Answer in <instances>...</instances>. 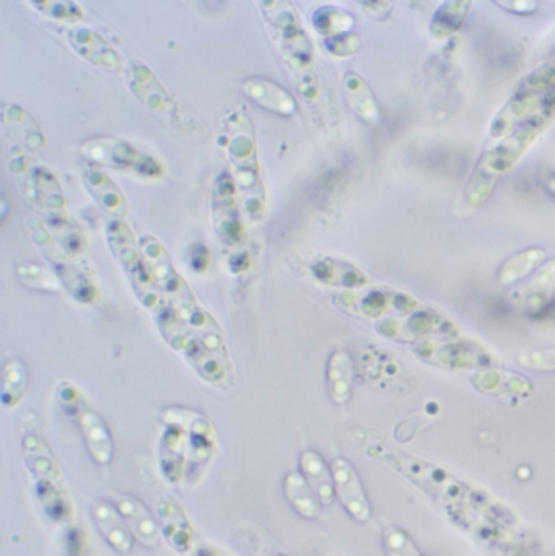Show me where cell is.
I'll return each instance as SVG.
<instances>
[{
	"label": "cell",
	"instance_id": "1",
	"mask_svg": "<svg viewBox=\"0 0 555 556\" xmlns=\"http://www.w3.org/2000/svg\"><path fill=\"white\" fill-rule=\"evenodd\" d=\"M370 439V436H368ZM365 451L368 456L380 459V461L398 470L407 480H411L414 485L427 491L429 495L435 496L442 503L451 506H482L487 504V498L481 491L471 490L464 483L456 480L453 475L448 474L445 469L430 462L422 461L419 457L409 456L401 449L394 448L393 444L386 443L383 439L375 438L372 443L365 444Z\"/></svg>",
	"mask_w": 555,
	"mask_h": 556
},
{
	"label": "cell",
	"instance_id": "2",
	"mask_svg": "<svg viewBox=\"0 0 555 556\" xmlns=\"http://www.w3.org/2000/svg\"><path fill=\"white\" fill-rule=\"evenodd\" d=\"M547 121L549 119L544 118L541 113L536 114L479 158L476 170L472 173L471 181L466 187V202L469 207L479 209L489 202L499 186L500 178L510 173L513 166L521 160L529 148L533 147L534 142L547 126Z\"/></svg>",
	"mask_w": 555,
	"mask_h": 556
},
{
	"label": "cell",
	"instance_id": "3",
	"mask_svg": "<svg viewBox=\"0 0 555 556\" xmlns=\"http://www.w3.org/2000/svg\"><path fill=\"white\" fill-rule=\"evenodd\" d=\"M412 352L427 365L448 371H479L494 365V357L487 348L459 337L424 340L412 345Z\"/></svg>",
	"mask_w": 555,
	"mask_h": 556
},
{
	"label": "cell",
	"instance_id": "4",
	"mask_svg": "<svg viewBox=\"0 0 555 556\" xmlns=\"http://www.w3.org/2000/svg\"><path fill=\"white\" fill-rule=\"evenodd\" d=\"M376 332L385 339L416 345L424 340L459 337L455 324L429 308H420L403 316H388L376 324Z\"/></svg>",
	"mask_w": 555,
	"mask_h": 556
},
{
	"label": "cell",
	"instance_id": "5",
	"mask_svg": "<svg viewBox=\"0 0 555 556\" xmlns=\"http://www.w3.org/2000/svg\"><path fill=\"white\" fill-rule=\"evenodd\" d=\"M334 303L349 316L368 319V321L372 319L381 321L388 313H398V316H403L424 308L414 296L396 290H386V288H373L362 293L344 292L336 296Z\"/></svg>",
	"mask_w": 555,
	"mask_h": 556
},
{
	"label": "cell",
	"instance_id": "6",
	"mask_svg": "<svg viewBox=\"0 0 555 556\" xmlns=\"http://www.w3.org/2000/svg\"><path fill=\"white\" fill-rule=\"evenodd\" d=\"M355 368L368 386L376 387L381 391L399 392L401 387L409 384L406 366L391 353L380 348H362Z\"/></svg>",
	"mask_w": 555,
	"mask_h": 556
},
{
	"label": "cell",
	"instance_id": "7",
	"mask_svg": "<svg viewBox=\"0 0 555 556\" xmlns=\"http://www.w3.org/2000/svg\"><path fill=\"white\" fill-rule=\"evenodd\" d=\"M84 152L100 165L110 166L114 170H132L145 176H160L162 168L157 161L137 152L132 145L123 140H90Z\"/></svg>",
	"mask_w": 555,
	"mask_h": 556
},
{
	"label": "cell",
	"instance_id": "8",
	"mask_svg": "<svg viewBox=\"0 0 555 556\" xmlns=\"http://www.w3.org/2000/svg\"><path fill=\"white\" fill-rule=\"evenodd\" d=\"M331 469H333L334 490L344 509L354 517L355 521L367 522L372 516V509L354 465L347 459L339 457L333 462Z\"/></svg>",
	"mask_w": 555,
	"mask_h": 556
},
{
	"label": "cell",
	"instance_id": "9",
	"mask_svg": "<svg viewBox=\"0 0 555 556\" xmlns=\"http://www.w3.org/2000/svg\"><path fill=\"white\" fill-rule=\"evenodd\" d=\"M108 236H110L111 248L116 252L119 261L123 262L124 267L129 270L132 282L136 285V290H139V287H150L152 282H150L149 274H147V270L144 267V261H142V257H140L139 251L136 249V244H134L129 228L121 222L111 223L108 226ZM142 301L149 308H152V301L153 303H158L157 298L150 295L147 288H145Z\"/></svg>",
	"mask_w": 555,
	"mask_h": 556
},
{
	"label": "cell",
	"instance_id": "10",
	"mask_svg": "<svg viewBox=\"0 0 555 556\" xmlns=\"http://www.w3.org/2000/svg\"><path fill=\"white\" fill-rule=\"evenodd\" d=\"M476 391L499 399H528L533 394V384L529 379L513 371L484 368L474 373L471 379Z\"/></svg>",
	"mask_w": 555,
	"mask_h": 556
},
{
	"label": "cell",
	"instance_id": "11",
	"mask_svg": "<svg viewBox=\"0 0 555 556\" xmlns=\"http://www.w3.org/2000/svg\"><path fill=\"white\" fill-rule=\"evenodd\" d=\"M542 98L544 96L518 88L512 100L500 109L499 114L495 116L494 121L490 124V139H505L507 135L512 134L518 127L523 126L525 122L536 116Z\"/></svg>",
	"mask_w": 555,
	"mask_h": 556
},
{
	"label": "cell",
	"instance_id": "12",
	"mask_svg": "<svg viewBox=\"0 0 555 556\" xmlns=\"http://www.w3.org/2000/svg\"><path fill=\"white\" fill-rule=\"evenodd\" d=\"M555 296V261L547 262L533 278L515 292L516 305L531 316H539L552 305Z\"/></svg>",
	"mask_w": 555,
	"mask_h": 556
},
{
	"label": "cell",
	"instance_id": "13",
	"mask_svg": "<svg viewBox=\"0 0 555 556\" xmlns=\"http://www.w3.org/2000/svg\"><path fill=\"white\" fill-rule=\"evenodd\" d=\"M116 508L126 521L132 535L144 543L145 547L157 548L160 543V526L157 519L149 513V509L137 500L136 496H119Z\"/></svg>",
	"mask_w": 555,
	"mask_h": 556
},
{
	"label": "cell",
	"instance_id": "14",
	"mask_svg": "<svg viewBox=\"0 0 555 556\" xmlns=\"http://www.w3.org/2000/svg\"><path fill=\"white\" fill-rule=\"evenodd\" d=\"M274 28H276L279 41L282 43V51L287 56L285 59L292 66L306 67L311 61L310 41L303 33L302 27L298 25L297 18L292 10H280V14L274 18Z\"/></svg>",
	"mask_w": 555,
	"mask_h": 556
},
{
	"label": "cell",
	"instance_id": "15",
	"mask_svg": "<svg viewBox=\"0 0 555 556\" xmlns=\"http://www.w3.org/2000/svg\"><path fill=\"white\" fill-rule=\"evenodd\" d=\"M92 516L95 526L100 530L103 539L110 543L111 548L121 555L131 552L134 535L116 506L98 501L92 506Z\"/></svg>",
	"mask_w": 555,
	"mask_h": 556
},
{
	"label": "cell",
	"instance_id": "16",
	"mask_svg": "<svg viewBox=\"0 0 555 556\" xmlns=\"http://www.w3.org/2000/svg\"><path fill=\"white\" fill-rule=\"evenodd\" d=\"M158 526L176 552H188L193 545V527L183 509L171 500L158 504Z\"/></svg>",
	"mask_w": 555,
	"mask_h": 556
},
{
	"label": "cell",
	"instance_id": "17",
	"mask_svg": "<svg viewBox=\"0 0 555 556\" xmlns=\"http://www.w3.org/2000/svg\"><path fill=\"white\" fill-rule=\"evenodd\" d=\"M547 261V251L539 246L521 249L507 257L497 272V282L502 287H512L523 282L529 275L536 274Z\"/></svg>",
	"mask_w": 555,
	"mask_h": 556
},
{
	"label": "cell",
	"instance_id": "18",
	"mask_svg": "<svg viewBox=\"0 0 555 556\" xmlns=\"http://www.w3.org/2000/svg\"><path fill=\"white\" fill-rule=\"evenodd\" d=\"M344 93H346L349 106L362 121L370 126H380L381 108L373 95L372 88L362 79V75L354 70L344 74Z\"/></svg>",
	"mask_w": 555,
	"mask_h": 556
},
{
	"label": "cell",
	"instance_id": "19",
	"mask_svg": "<svg viewBox=\"0 0 555 556\" xmlns=\"http://www.w3.org/2000/svg\"><path fill=\"white\" fill-rule=\"evenodd\" d=\"M80 428L84 433L88 451L98 464H108L113 457V438L106 423L92 409H77Z\"/></svg>",
	"mask_w": 555,
	"mask_h": 556
},
{
	"label": "cell",
	"instance_id": "20",
	"mask_svg": "<svg viewBox=\"0 0 555 556\" xmlns=\"http://www.w3.org/2000/svg\"><path fill=\"white\" fill-rule=\"evenodd\" d=\"M355 371L357 368H355L354 358L350 357L346 350H336L329 357L326 379H328L329 396L336 404H347L352 397Z\"/></svg>",
	"mask_w": 555,
	"mask_h": 556
},
{
	"label": "cell",
	"instance_id": "21",
	"mask_svg": "<svg viewBox=\"0 0 555 556\" xmlns=\"http://www.w3.org/2000/svg\"><path fill=\"white\" fill-rule=\"evenodd\" d=\"M69 38L75 51L88 62H92L93 66L106 70L121 69V57L97 33L77 28L70 33Z\"/></svg>",
	"mask_w": 555,
	"mask_h": 556
},
{
	"label": "cell",
	"instance_id": "22",
	"mask_svg": "<svg viewBox=\"0 0 555 556\" xmlns=\"http://www.w3.org/2000/svg\"><path fill=\"white\" fill-rule=\"evenodd\" d=\"M300 469L321 504L333 503L334 495H336L333 469H329L320 452L313 451V449L303 451L300 456Z\"/></svg>",
	"mask_w": 555,
	"mask_h": 556
},
{
	"label": "cell",
	"instance_id": "23",
	"mask_svg": "<svg viewBox=\"0 0 555 556\" xmlns=\"http://www.w3.org/2000/svg\"><path fill=\"white\" fill-rule=\"evenodd\" d=\"M311 270L320 282L331 287L355 290V288L365 287L368 283L367 275L363 274L362 270L349 262L339 261L333 257H324L321 261L315 262Z\"/></svg>",
	"mask_w": 555,
	"mask_h": 556
},
{
	"label": "cell",
	"instance_id": "24",
	"mask_svg": "<svg viewBox=\"0 0 555 556\" xmlns=\"http://www.w3.org/2000/svg\"><path fill=\"white\" fill-rule=\"evenodd\" d=\"M84 183L90 194L101 205V209L118 215V217L126 215L127 207L123 194L103 171L98 170L95 166H90L88 170L84 171Z\"/></svg>",
	"mask_w": 555,
	"mask_h": 556
},
{
	"label": "cell",
	"instance_id": "25",
	"mask_svg": "<svg viewBox=\"0 0 555 556\" xmlns=\"http://www.w3.org/2000/svg\"><path fill=\"white\" fill-rule=\"evenodd\" d=\"M245 95L256 103V105L264 106L269 111L279 114L295 113V101L292 96L285 92L284 88L279 87L277 83L269 82V80H248L243 85Z\"/></svg>",
	"mask_w": 555,
	"mask_h": 556
},
{
	"label": "cell",
	"instance_id": "26",
	"mask_svg": "<svg viewBox=\"0 0 555 556\" xmlns=\"http://www.w3.org/2000/svg\"><path fill=\"white\" fill-rule=\"evenodd\" d=\"M471 7V2H466V0L443 2L430 20V35L435 40H446L455 35L456 31L463 28L464 22L471 12Z\"/></svg>",
	"mask_w": 555,
	"mask_h": 556
},
{
	"label": "cell",
	"instance_id": "27",
	"mask_svg": "<svg viewBox=\"0 0 555 556\" xmlns=\"http://www.w3.org/2000/svg\"><path fill=\"white\" fill-rule=\"evenodd\" d=\"M284 491L292 508L306 519H316L321 514V501L311 490L305 477L300 474H289L285 477Z\"/></svg>",
	"mask_w": 555,
	"mask_h": 556
},
{
	"label": "cell",
	"instance_id": "28",
	"mask_svg": "<svg viewBox=\"0 0 555 556\" xmlns=\"http://www.w3.org/2000/svg\"><path fill=\"white\" fill-rule=\"evenodd\" d=\"M129 82L132 80V92L139 96L140 100L144 101L145 105L155 109V111H163L165 106L170 103L167 93L160 87L158 80L150 74L149 69L144 66H134L132 74L129 72Z\"/></svg>",
	"mask_w": 555,
	"mask_h": 556
},
{
	"label": "cell",
	"instance_id": "29",
	"mask_svg": "<svg viewBox=\"0 0 555 556\" xmlns=\"http://www.w3.org/2000/svg\"><path fill=\"white\" fill-rule=\"evenodd\" d=\"M215 197L220 199V204H222L220 238L223 241H227V243H236V239L240 236V225H238V217L236 215H228V209H233L235 202H233V184L227 174H223L222 179H220Z\"/></svg>",
	"mask_w": 555,
	"mask_h": 556
},
{
	"label": "cell",
	"instance_id": "30",
	"mask_svg": "<svg viewBox=\"0 0 555 556\" xmlns=\"http://www.w3.org/2000/svg\"><path fill=\"white\" fill-rule=\"evenodd\" d=\"M313 23L318 33L329 40L334 36L344 35L350 33L354 27V18L350 17L346 12L337 9H321L316 12L313 17Z\"/></svg>",
	"mask_w": 555,
	"mask_h": 556
},
{
	"label": "cell",
	"instance_id": "31",
	"mask_svg": "<svg viewBox=\"0 0 555 556\" xmlns=\"http://www.w3.org/2000/svg\"><path fill=\"white\" fill-rule=\"evenodd\" d=\"M38 496L44 511L53 517L54 521H64L69 516L70 509L66 496L61 487H57L56 482L51 480H40L38 483Z\"/></svg>",
	"mask_w": 555,
	"mask_h": 556
},
{
	"label": "cell",
	"instance_id": "32",
	"mask_svg": "<svg viewBox=\"0 0 555 556\" xmlns=\"http://www.w3.org/2000/svg\"><path fill=\"white\" fill-rule=\"evenodd\" d=\"M183 438L176 431H168L167 438L163 439L162 451H168V457H162L163 469L170 480L181 477V464H183Z\"/></svg>",
	"mask_w": 555,
	"mask_h": 556
},
{
	"label": "cell",
	"instance_id": "33",
	"mask_svg": "<svg viewBox=\"0 0 555 556\" xmlns=\"http://www.w3.org/2000/svg\"><path fill=\"white\" fill-rule=\"evenodd\" d=\"M520 90L546 96L555 90V62L542 64L520 83Z\"/></svg>",
	"mask_w": 555,
	"mask_h": 556
},
{
	"label": "cell",
	"instance_id": "34",
	"mask_svg": "<svg viewBox=\"0 0 555 556\" xmlns=\"http://www.w3.org/2000/svg\"><path fill=\"white\" fill-rule=\"evenodd\" d=\"M385 550L389 556H424L420 553L416 543L407 537L406 532L398 527H389L383 535Z\"/></svg>",
	"mask_w": 555,
	"mask_h": 556
},
{
	"label": "cell",
	"instance_id": "35",
	"mask_svg": "<svg viewBox=\"0 0 555 556\" xmlns=\"http://www.w3.org/2000/svg\"><path fill=\"white\" fill-rule=\"evenodd\" d=\"M521 368L531 371H542V373H554L555 371V348H542V350H529L523 352L516 358Z\"/></svg>",
	"mask_w": 555,
	"mask_h": 556
},
{
	"label": "cell",
	"instance_id": "36",
	"mask_svg": "<svg viewBox=\"0 0 555 556\" xmlns=\"http://www.w3.org/2000/svg\"><path fill=\"white\" fill-rule=\"evenodd\" d=\"M326 48L334 56H352L360 49V36L355 35L352 31L344 33V35L334 36V38L326 40Z\"/></svg>",
	"mask_w": 555,
	"mask_h": 556
},
{
	"label": "cell",
	"instance_id": "37",
	"mask_svg": "<svg viewBox=\"0 0 555 556\" xmlns=\"http://www.w3.org/2000/svg\"><path fill=\"white\" fill-rule=\"evenodd\" d=\"M25 274L27 277H22L23 282L30 285V287L41 288V290H57V282L54 280L53 274L46 269H41L38 265H25Z\"/></svg>",
	"mask_w": 555,
	"mask_h": 556
},
{
	"label": "cell",
	"instance_id": "38",
	"mask_svg": "<svg viewBox=\"0 0 555 556\" xmlns=\"http://www.w3.org/2000/svg\"><path fill=\"white\" fill-rule=\"evenodd\" d=\"M500 9L507 10L508 14L515 15H534L538 12L539 4L534 0H503V2H494Z\"/></svg>",
	"mask_w": 555,
	"mask_h": 556
},
{
	"label": "cell",
	"instance_id": "39",
	"mask_svg": "<svg viewBox=\"0 0 555 556\" xmlns=\"http://www.w3.org/2000/svg\"><path fill=\"white\" fill-rule=\"evenodd\" d=\"M362 5L367 15H370L372 18H385L388 17L389 12L393 9V4L391 2H363Z\"/></svg>",
	"mask_w": 555,
	"mask_h": 556
},
{
	"label": "cell",
	"instance_id": "40",
	"mask_svg": "<svg viewBox=\"0 0 555 556\" xmlns=\"http://www.w3.org/2000/svg\"><path fill=\"white\" fill-rule=\"evenodd\" d=\"M542 187H544V191L549 194V197L555 200V170L544 174V178H542Z\"/></svg>",
	"mask_w": 555,
	"mask_h": 556
},
{
	"label": "cell",
	"instance_id": "41",
	"mask_svg": "<svg viewBox=\"0 0 555 556\" xmlns=\"http://www.w3.org/2000/svg\"><path fill=\"white\" fill-rule=\"evenodd\" d=\"M197 556H220V555H219V553L214 552V550H212V548L204 547V548H201V550H199V552H197Z\"/></svg>",
	"mask_w": 555,
	"mask_h": 556
},
{
	"label": "cell",
	"instance_id": "42",
	"mask_svg": "<svg viewBox=\"0 0 555 556\" xmlns=\"http://www.w3.org/2000/svg\"><path fill=\"white\" fill-rule=\"evenodd\" d=\"M271 556H285V555H280V553H274V555Z\"/></svg>",
	"mask_w": 555,
	"mask_h": 556
}]
</instances>
